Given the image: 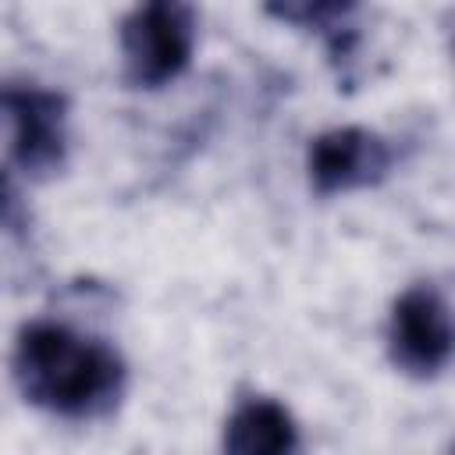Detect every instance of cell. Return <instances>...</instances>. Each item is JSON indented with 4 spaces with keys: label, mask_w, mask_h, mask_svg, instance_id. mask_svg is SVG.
Instances as JSON below:
<instances>
[{
    "label": "cell",
    "mask_w": 455,
    "mask_h": 455,
    "mask_svg": "<svg viewBox=\"0 0 455 455\" xmlns=\"http://www.w3.org/2000/svg\"><path fill=\"white\" fill-rule=\"evenodd\" d=\"M11 373L21 398L60 419H103L128 387L121 352L57 320H32L14 338Z\"/></svg>",
    "instance_id": "obj_1"
},
{
    "label": "cell",
    "mask_w": 455,
    "mask_h": 455,
    "mask_svg": "<svg viewBox=\"0 0 455 455\" xmlns=\"http://www.w3.org/2000/svg\"><path fill=\"white\" fill-rule=\"evenodd\" d=\"M196 50V11L188 4H139L121 18L124 82L132 89H160L174 82Z\"/></svg>",
    "instance_id": "obj_2"
},
{
    "label": "cell",
    "mask_w": 455,
    "mask_h": 455,
    "mask_svg": "<svg viewBox=\"0 0 455 455\" xmlns=\"http://www.w3.org/2000/svg\"><path fill=\"white\" fill-rule=\"evenodd\" d=\"M0 121L11 124V160L28 178H53L68 160V96L0 82Z\"/></svg>",
    "instance_id": "obj_3"
},
{
    "label": "cell",
    "mask_w": 455,
    "mask_h": 455,
    "mask_svg": "<svg viewBox=\"0 0 455 455\" xmlns=\"http://www.w3.org/2000/svg\"><path fill=\"white\" fill-rule=\"evenodd\" d=\"M387 352H391V363L416 380L437 377L448 366L451 320L437 284L419 281L395 299L391 320H387Z\"/></svg>",
    "instance_id": "obj_4"
},
{
    "label": "cell",
    "mask_w": 455,
    "mask_h": 455,
    "mask_svg": "<svg viewBox=\"0 0 455 455\" xmlns=\"http://www.w3.org/2000/svg\"><path fill=\"white\" fill-rule=\"evenodd\" d=\"M395 167V149L370 128H331L309 142L306 171L316 196H341L384 181Z\"/></svg>",
    "instance_id": "obj_5"
},
{
    "label": "cell",
    "mask_w": 455,
    "mask_h": 455,
    "mask_svg": "<svg viewBox=\"0 0 455 455\" xmlns=\"http://www.w3.org/2000/svg\"><path fill=\"white\" fill-rule=\"evenodd\" d=\"M224 455H302L299 423L274 398H242L224 423Z\"/></svg>",
    "instance_id": "obj_6"
},
{
    "label": "cell",
    "mask_w": 455,
    "mask_h": 455,
    "mask_svg": "<svg viewBox=\"0 0 455 455\" xmlns=\"http://www.w3.org/2000/svg\"><path fill=\"white\" fill-rule=\"evenodd\" d=\"M267 14L281 18V21H291L299 28H313L323 36L327 43V57L338 71V78L348 85V64L355 57V46H359V28L348 25V18L355 14L352 4H270Z\"/></svg>",
    "instance_id": "obj_7"
},
{
    "label": "cell",
    "mask_w": 455,
    "mask_h": 455,
    "mask_svg": "<svg viewBox=\"0 0 455 455\" xmlns=\"http://www.w3.org/2000/svg\"><path fill=\"white\" fill-rule=\"evenodd\" d=\"M0 231L7 238H14L18 245H25L32 238V213L14 185V174L0 164Z\"/></svg>",
    "instance_id": "obj_8"
}]
</instances>
